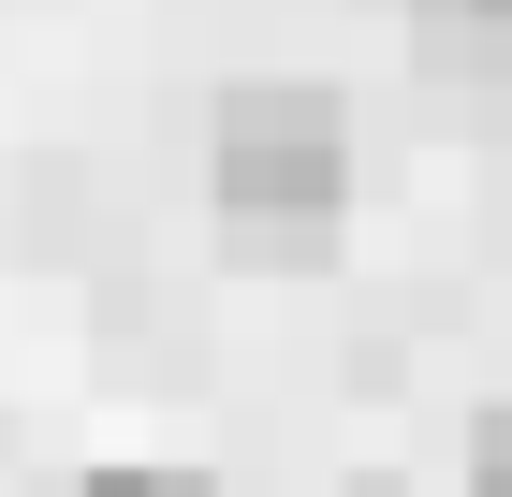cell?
<instances>
[{
  "label": "cell",
  "mask_w": 512,
  "mask_h": 497,
  "mask_svg": "<svg viewBox=\"0 0 512 497\" xmlns=\"http://www.w3.org/2000/svg\"><path fill=\"white\" fill-rule=\"evenodd\" d=\"M205 176H220V234L264 264H308L337 205H352V117L322 88H235L205 117Z\"/></svg>",
  "instance_id": "6da1fadb"
},
{
  "label": "cell",
  "mask_w": 512,
  "mask_h": 497,
  "mask_svg": "<svg viewBox=\"0 0 512 497\" xmlns=\"http://www.w3.org/2000/svg\"><path fill=\"white\" fill-rule=\"evenodd\" d=\"M410 44H425V74L483 88V74H512V0H410Z\"/></svg>",
  "instance_id": "7a4b0ae2"
},
{
  "label": "cell",
  "mask_w": 512,
  "mask_h": 497,
  "mask_svg": "<svg viewBox=\"0 0 512 497\" xmlns=\"http://www.w3.org/2000/svg\"><path fill=\"white\" fill-rule=\"evenodd\" d=\"M469 497H512V410L469 424Z\"/></svg>",
  "instance_id": "3957f363"
},
{
  "label": "cell",
  "mask_w": 512,
  "mask_h": 497,
  "mask_svg": "<svg viewBox=\"0 0 512 497\" xmlns=\"http://www.w3.org/2000/svg\"><path fill=\"white\" fill-rule=\"evenodd\" d=\"M88 497H205V483H191V468H103Z\"/></svg>",
  "instance_id": "277c9868"
}]
</instances>
